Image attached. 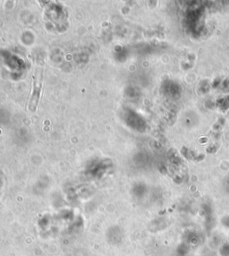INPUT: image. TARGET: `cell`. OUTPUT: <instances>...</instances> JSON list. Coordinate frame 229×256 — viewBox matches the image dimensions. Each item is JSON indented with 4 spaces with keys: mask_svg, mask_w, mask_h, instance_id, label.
Returning <instances> with one entry per match:
<instances>
[{
    "mask_svg": "<svg viewBox=\"0 0 229 256\" xmlns=\"http://www.w3.org/2000/svg\"><path fill=\"white\" fill-rule=\"evenodd\" d=\"M42 80H43L42 74H39L38 76L35 77V79H34L33 91H32L31 97L29 102V110L31 112H35L37 107L39 105L41 88H42Z\"/></svg>",
    "mask_w": 229,
    "mask_h": 256,
    "instance_id": "1",
    "label": "cell"
}]
</instances>
